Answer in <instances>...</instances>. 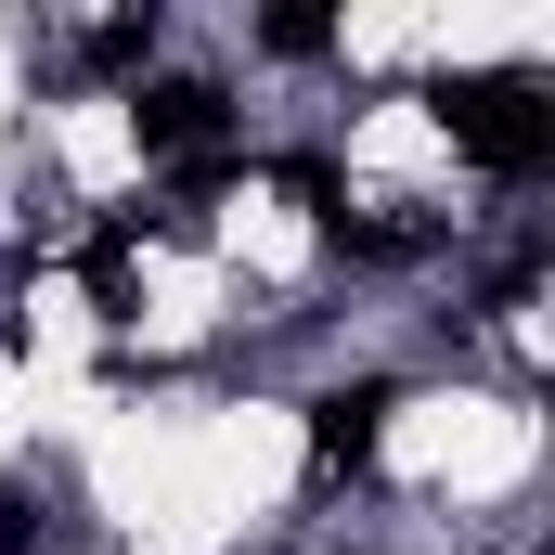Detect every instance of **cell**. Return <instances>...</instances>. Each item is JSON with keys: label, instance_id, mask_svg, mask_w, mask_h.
Instances as JSON below:
<instances>
[{"label": "cell", "instance_id": "obj_1", "mask_svg": "<svg viewBox=\"0 0 555 555\" xmlns=\"http://www.w3.org/2000/svg\"><path fill=\"white\" fill-rule=\"evenodd\" d=\"M426 91V117L452 130V155L478 168V181H543L555 168V78L543 65H426L414 78Z\"/></svg>", "mask_w": 555, "mask_h": 555}, {"label": "cell", "instance_id": "obj_2", "mask_svg": "<svg viewBox=\"0 0 555 555\" xmlns=\"http://www.w3.org/2000/svg\"><path fill=\"white\" fill-rule=\"evenodd\" d=\"M220 142H246L233 78H207V65H155V78L130 91V155H142V168H194V155H220Z\"/></svg>", "mask_w": 555, "mask_h": 555}, {"label": "cell", "instance_id": "obj_3", "mask_svg": "<svg viewBox=\"0 0 555 555\" xmlns=\"http://www.w3.org/2000/svg\"><path fill=\"white\" fill-rule=\"evenodd\" d=\"M297 414H310V465H323V478H375V452H388V414H401V375H388V362H362V375L310 388Z\"/></svg>", "mask_w": 555, "mask_h": 555}, {"label": "cell", "instance_id": "obj_4", "mask_svg": "<svg viewBox=\"0 0 555 555\" xmlns=\"http://www.w3.org/2000/svg\"><path fill=\"white\" fill-rule=\"evenodd\" d=\"M155 52H168V0H117V13H91V26H78L65 78H78V91H117V104H130L142 78H155Z\"/></svg>", "mask_w": 555, "mask_h": 555}, {"label": "cell", "instance_id": "obj_5", "mask_svg": "<svg viewBox=\"0 0 555 555\" xmlns=\"http://www.w3.org/2000/svg\"><path fill=\"white\" fill-rule=\"evenodd\" d=\"M323 246H336L349 272H426V259L452 246V220H439V207H401V220H388V207H336Z\"/></svg>", "mask_w": 555, "mask_h": 555}, {"label": "cell", "instance_id": "obj_6", "mask_svg": "<svg viewBox=\"0 0 555 555\" xmlns=\"http://www.w3.org/2000/svg\"><path fill=\"white\" fill-rule=\"evenodd\" d=\"M130 246H142V207H104V220L78 233V284H91V310H104V323H142V272H130Z\"/></svg>", "mask_w": 555, "mask_h": 555}, {"label": "cell", "instance_id": "obj_7", "mask_svg": "<svg viewBox=\"0 0 555 555\" xmlns=\"http://www.w3.org/2000/svg\"><path fill=\"white\" fill-rule=\"evenodd\" d=\"M259 181H272V194L310 220V233L349 207V168H336V142H284V155H259Z\"/></svg>", "mask_w": 555, "mask_h": 555}, {"label": "cell", "instance_id": "obj_8", "mask_svg": "<svg viewBox=\"0 0 555 555\" xmlns=\"http://www.w3.org/2000/svg\"><path fill=\"white\" fill-rule=\"evenodd\" d=\"M246 39H259V65H336V52H349V26H336L323 0H272V13H246Z\"/></svg>", "mask_w": 555, "mask_h": 555}, {"label": "cell", "instance_id": "obj_9", "mask_svg": "<svg viewBox=\"0 0 555 555\" xmlns=\"http://www.w3.org/2000/svg\"><path fill=\"white\" fill-rule=\"evenodd\" d=\"M39 530H52V491L26 465H0V555H39Z\"/></svg>", "mask_w": 555, "mask_h": 555}]
</instances>
